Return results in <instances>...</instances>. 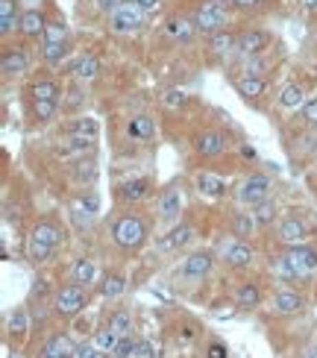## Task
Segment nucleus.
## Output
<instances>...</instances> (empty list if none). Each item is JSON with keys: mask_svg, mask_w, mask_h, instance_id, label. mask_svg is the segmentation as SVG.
<instances>
[{"mask_svg": "<svg viewBox=\"0 0 317 358\" xmlns=\"http://www.w3.org/2000/svg\"><path fill=\"white\" fill-rule=\"evenodd\" d=\"M235 91L244 97V100H259L261 94H267V80L265 77H250V74H244V77L235 80Z\"/></svg>", "mask_w": 317, "mask_h": 358, "instance_id": "nucleus-23", "label": "nucleus"}, {"mask_svg": "<svg viewBox=\"0 0 317 358\" xmlns=\"http://www.w3.org/2000/svg\"><path fill=\"white\" fill-rule=\"evenodd\" d=\"M267 197H270V177H265V173H250L247 179H241V186H238V200L250 205V209L265 203Z\"/></svg>", "mask_w": 317, "mask_h": 358, "instance_id": "nucleus-7", "label": "nucleus"}, {"mask_svg": "<svg viewBox=\"0 0 317 358\" xmlns=\"http://www.w3.org/2000/svg\"><path fill=\"white\" fill-rule=\"evenodd\" d=\"M127 291V279L121 273H106V279L100 282V297L106 300H118Z\"/></svg>", "mask_w": 317, "mask_h": 358, "instance_id": "nucleus-35", "label": "nucleus"}, {"mask_svg": "<svg viewBox=\"0 0 317 358\" xmlns=\"http://www.w3.org/2000/svg\"><path fill=\"white\" fill-rule=\"evenodd\" d=\"M305 309V297L300 291H291V288H282L273 294V311L276 314H300Z\"/></svg>", "mask_w": 317, "mask_h": 358, "instance_id": "nucleus-18", "label": "nucleus"}, {"mask_svg": "<svg viewBox=\"0 0 317 358\" xmlns=\"http://www.w3.org/2000/svg\"><path fill=\"white\" fill-rule=\"evenodd\" d=\"M94 279H97V267H94L91 258H76L74 267H71V282H76V285H83V288H89Z\"/></svg>", "mask_w": 317, "mask_h": 358, "instance_id": "nucleus-30", "label": "nucleus"}, {"mask_svg": "<svg viewBox=\"0 0 317 358\" xmlns=\"http://www.w3.org/2000/svg\"><path fill=\"white\" fill-rule=\"evenodd\" d=\"M6 358H18V355H6Z\"/></svg>", "mask_w": 317, "mask_h": 358, "instance_id": "nucleus-56", "label": "nucleus"}, {"mask_svg": "<svg viewBox=\"0 0 317 358\" xmlns=\"http://www.w3.org/2000/svg\"><path fill=\"white\" fill-rule=\"evenodd\" d=\"M62 244V230L53 221H39L27 238V256L32 265H45Z\"/></svg>", "mask_w": 317, "mask_h": 358, "instance_id": "nucleus-1", "label": "nucleus"}, {"mask_svg": "<svg viewBox=\"0 0 317 358\" xmlns=\"http://www.w3.org/2000/svg\"><path fill=\"white\" fill-rule=\"evenodd\" d=\"M65 45H41V59H45L47 65H62L65 59Z\"/></svg>", "mask_w": 317, "mask_h": 358, "instance_id": "nucleus-42", "label": "nucleus"}, {"mask_svg": "<svg viewBox=\"0 0 317 358\" xmlns=\"http://www.w3.org/2000/svg\"><path fill=\"white\" fill-rule=\"evenodd\" d=\"M191 241H194V226L179 223V226H173V230L168 232V238L162 241V247H165V249H182V247H188Z\"/></svg>", "mask_w": 317, "mask_h": 358, "instance_id": "nucleus-29", "label": "nucleus"}, {"mask_svg": "<svg viewBox=\"0 0 317 358\" xmlns=\"http://www.w3.org/2000/svg\"><path fill=\"white\" fill-rule=\"evenodd\" d=\"M194 186H197V191H200L203 197H212V200H221L223 194H226V179L217 177V173H212V170H200V173H197Z\"/></svg>", "mask_w": 317, "mask_h": 358, "instance_id": "nucleus-17", "label": "nucleus"}, {"mask_svg": "<svg viewBox=\"0 0 317 358\" xmlns=\"http://www.w3.org/2000/svg\"><path fill=\"white\" fill-rule=\"evenodd\" d=\"M97 3H100V6L106 9V12H112V9H115L118 3H121V0H97Z\"/></svg>", "mask_w": 317, "mask_h": 358, "instance_id": "nucleus-52", "label": "nucleus"}, {"mask_svg": "<svg viewBox=\"0 0 317 358\" xmlns=\"http://www.w3.org/2000/svg\"><path fill=\"white\" fill-rule=\"evenodd\" d=\"M27 326H30L27 311H24V309H18V311L12 314V317H9V332H12V335H24Z\"/></svg>", "mask_w": 317, "mask_h": 358, "instance_id": "nucleus-44", "label": "nucleus"}, {"mask_svg": "<svg viewBox=\"0 0 317 358\" xmlns=\"http://www.w3.org/2000/svg\"><path fill=\"white\" fill-rule=\"evenodd\" d=\"M39 358H62V355H53V353H45V350H41V355Z\"/></svg>", "mask_w": 317, "mask_h": 358, "instance_id": "nucleus-55", "label": "nucleus"}, {"mask_svg": "<svg viewBox=\"0 0 317 358\" xmlns=\"http://www.w3.org/2000/svg\"><path fill=\"white\" fill-rule=\"evenodd\" d=\"M147 21V9L138 6L135 0H121L112 12H109V30L118 32V36H133L144 27Z\"/></svg>", "mask_w": 317, "mask_h": 358, "instance_id": "nucleus-4", "label": "nucleus"}, {"mask_svg": "<svg viewBox=\"0 0 317 358\" xmlns=\"http://www.w3.org/2000/svg\"><path fill=\"white\" fill-rule=\"evenodd\" d=\"M282 273L300 282H309L317 276V249L309 244H297L288 247L282 256Z\"/></svg>", "mask_w": 317, "mask_h": 358, "instance_id": "nucleus-3", "label": "nucleus"}, {"mask_svg": "<svg viewBox=\"0 0 317 358\" xmlns=\"http://www.w3.org/2000/svg\"><path fill=\"white\" fill-rule=\"evenodd\" d=\"M265 0H232L235 9H241V12H250V9H259Z\"/></svg>", "mask_w": 317, "mask_h": 358, "instance_id": "nucleus-48", "label": "nucleus"}, {"mask_svg": "<svg viewBox=\"0 0 317 358\" xmlns=\"http://www.w3.org/2000/svg\"><path fill=\"white\" fill-rule=\"evenodd\" d=\"M147 223L141 214H121L115 223H112V241L127 249V253H135V249H141L147 244Z\"/></svg>", "mask_w": 317, "mask_h": 358, "instance_id": "nucleus-2", "label": "nucleus"}, {"mask_svg": "<svg viewBox=\"0 0 317 358\" xmlns=\"http://www.w3.org/2000/svg\"><path fill=\"white\" fill-rule=\"evenodd\" d=\"M56 112H59V100H30V115L36 118L39 124L53 121Z\"/></svg>", "mask_w": 317, "mask_h": 358, "instance_id": "nucleus-33", "label": "nucleus"}, {"mask_svg": "<svg viewBox=\"0 0 317 358\" xmlns=\"http://www.w3.org/2000/svg\"><path fill=\"white\" fill-rule=\"evenodd\" d=\"M267 47H270V32L265 30L238 32V56H261Z\"/></svg>", "mask_w": 317, "mask_h": 358, "instance_id": "nucleus-10", "label": "nucleus"}, {"mask_svg": "<svg viewBox=\"0 0 317 358\" xmlns=\"http://www.w3.org/2000/svg\"><path fill=\"white\" fill-rule=\"evenodd\" d=\"M300 118L309 126H317V97H311V100H305V106L300 109Z\"/></svg>", "mask_w": 317, "mask_h": 358, "instance_id": "nucleus-46", "label": "nucleus"}, {"mask_svg": "<svg viewBox=\"0 0 317 358\" xmlns=\"http://www.w3.org/2000/svg\"><path fill=\"white\" fill-rule=\"evenodd\" d=\"M276 214H279V205L273 203L270 197H267L265 203L253 205V218H256V223H259V226H270L273 221H276Z\"/></svg>", "mask_w": 317, "mask_h": 358, "instance_id": "nucleus-37", "label": "nucleus"}, {"mask_svg": "<svg viewBox=\"0 0 317 358\" xmlns=\"http://www.w3.org/2000/svg\"><path fill=\"white\" fill-rule=\"evenodd\" d=\"M253 258H256L253 247H250L247 241H238V238L226 247V253H223L226 267H232V270H247L250 265H253Z\"/></svg>", "mask_w": 317, "mask_h": 358, "instance_id": "nucleus-14", "label": "nucleus"}, {"mask_svg": "<svg viewBox=\"0 0 317 358\" xmlns=\"http://www.w3.org/2000/svg\"><path fill=\"white\" fill-rule=\"evenodd\" d=\"M300 9H303V12H309V15H314L317 12V0H300Z\"/></svg>", "mask_w": 317, "mask_h": 358, "instance_id": "nucleus-50", "label": "nucleus"}, {"mask_svg": "<svg viewBox=\"0 0 317 358\" xmlns=\"http://www.w3.org/2000/svg\"><path fill=\"white\" fill-rule=\"evenodd\" d=\"M194 150L203 159H217L226 150V135L221 129H203V133L194 135Z\"/></svg>", "mask_w": 317, "mask_h": 358, "instance_id": "nucleus-9", "label": "nucleus"}, {"mask_svg": "<svg viewBox=\"0 0 317 358\" xmlns=\"http://www.w3.org/2000/svg\"><path fill=\"white\" fill-rule=\"evenodd\" d=\"M45 30H47V18H45V12H41V9L30 6V9H24V12H21V27H18V32H21L24 38H45Z\"/></svg>", "mask_w": 317, "mask_h": 358, "instance_id": "nucleus-11", "label": "nucleus"}, {"mask_svg": "<svg viewBox=\"0 0 317 358\" xmlns=\"http://www.w3.org/2000/svg\"><path fill=\"white\" fill-rule=\"evenodd\" d=\"M168 32H171L173 41H179V45H188V41L194 38V32H197V24H194V18L173 15V18L168 21Z\"/></svg>", "mask_w": 317, "mask_h": 358, "instance_id": "nucleus-24", "label": "nucleus"}, {"mask_svg": "<svg viewBox=\"0 0 317 358\" xmlns=\"http://www.w3.org/2000/svg\"><path fill=\"white\" fill-rule=\"evenodd\" d=\"M165 103H168V106H185V103H188V97H185L182 91H168Z\"/></svg>", "mask_w": 317, "mask_h": 358, "instance_id": "nucleus-49", "label": "nucleus"}, {"mask_svg": "<svg viewBox=\"0 0 317 358\" xmlns=\"http://www.w3.org/2000/svg\"><path fill=\"white\" fill-rule=\"evenodd\" d=\"M206 355H209V358H229V350H226V344L215 341V344H209V350H206Z\"/></svg>", "mask_w": 317, "mask_h": 358, "instance_id": "nucleus-47", "label": "nucleus"}, {"mask_svg": "<svg viewBox=\"0 0 317 358\" xmlns=\"http://www.w3.org/2000/svg\"><path fill=\"white\" fill-rule=\"evenodd\" d=\"M133 358H162V346L156 341H150V338H138Z\"/></svg>", "mask_w": 317, "mask_h": 358, "instance_id": "nucleus-40", "label": "nucleus"}, {"mask_svg": "<svg viewBox=\"0 0 317 358\" xmlns=\"http://www.w3.org/2000/svg\"><path fill=\"white\" fill-rule=\"evenodd\" d=\"M229 3H232V0H229Z\"/></svg>", "mask_w": 317, "mask_h": 358, "instance_id": "nucleus-57", "label": "nucleus"}, {"mask_svg": "<svg viewBox=\"0 0 317 358\" xmlns=\"http://www.w3.org/2000/svg\"><path fill=\"white\" fill-rule=\"evenodd\" d=\"M21 27V12H18V0H0V36H12Z\"/></svg>", "mask_w": 317, "mask_h": 358, "instance_id": "nucleus-22", "label": "nucleus"}, {"mask_svg": "<svg viewBox=\"0 0 317 358\" xmlns=\"http://www.w3.org/2000/svg\"><path fill=\"white\" fill-rule=\"evenodd\" d=\"M259 230V223L253 218V212H235L232 214V235L238 241H247V238H253Z\"/></svg>", "mask_w": 317, "mask_h": 358, "instance_id": "nucleus-28", "label": "nucleus"}, {"mask_svg": "<svg viewBox=\"0 0 317 358\" xmlns=\"http://www.w3.org/2000/svg\"><path fill=\"white\" fill-rule=\"evenodd\" d=\"M97 71H100V59H97L94 53H80V56L68 65V74L76 82H91L97 77Z\"/></svg>", "mask_w": 317, "mask_h": 358, "instance_id": "nucleus-13", "label": "nucleus"}, {"mask_svg": "<svg viewBox=\"0 0 317 358\" xmlns=\"http://www.w3.org/2000/svg\"><path fill=\"white\" fill-rule=\"evenodd\" d=\"M209 53L212 56H223V59L238 53V32H232V30L212 32L209 36Z\"/></svg>", "mask_w": 317, "mask_h": 358, "instance_id": "nucleus-20", "label": "nucleus"}, {"mask_svg": "<svg viewBox=\"0 0 317 358\" xmlns=\"http://www.w3.org/2000/svg\"><path fill=\"white\" fill-rule=\"evenodd\" d=\"M241 156H244V159H256V150L247 147V144H241Z\"/></svg>", "mask_w": 317, "mask_h": 358, "instance_id": "nucleus-53", "label": "nucleus"}, {"mask_svg": "<svg viewBox=\"0 0 317 358\" xmlns=\"http://www.w3.org/2000/svg\"><path fill=\"white\" fill-rule=\"evenodd\" d=\"M179 212H182V191L179 188H165L159 194V218L162 221H179Z\"/></svg>", "mask_w": 317, "mask_h": 358, "instance_id": "nucleus-19", "label": "nucleus"}, {"mask_svg": "<svg viewBox=\"0 0 317 358\" xmlns=\"http://www.w3.org/2000/svg\"><path fill=\"white\" fill-rule=\"evenodd\" d=\"M65 41H68V21H65L62 15L47 18V30H45L41 45H65Z\"/></svg>", "mask_w": 317, "mask_h": 358, "instance_id": "nucleus-27", "label": "nucleus"}, {"mask_svg": "<svg viewBox=\"0 0 317 358\" xmlns=\"http://www.w3.org/2000/svg\"><path fill=\"white\" fill-rule=\"evenodd\" d=\"M135 344H138V338H133V335H121V341H118V346H115V358H133L135 355Z\"/></svg>", "mask_w": 317, "mask_h": 358, "instance_id": "nucleus-41", "label": "nucleus"}, {"mask_svg": "<svg viewBox=\"0 0 317 358\" xmlns=\"http://www.w3.org/2000/svg\"><path fill=\"white\" fill-rule=\"evenodd\" d=\"M80 209H85L94 218L97 212H100V197H97V191H89V194H83L80 197Z\"/></svg>", "mask_w": 317, "mask_h": 358, "instance_id": "nucleus-45", "label": "nucleus"}, {"mask_svg": "<svg viewBox=\"0 0 317 358\" xmlns=\"http://www.w3.org/2000/svg\"><path fill=\"white\" fill-rule=\"evenodd\" d=\"M276 238L285 247H297V244H305L309 241V226H305L300 218H285L279 223V230H276Z\"/></svg>", "mask_w": 317, "mask_h": 358, "instance_id": "nucleus-12", "label": "nucleus"}, {"mask_svg": "<svg viewBox=\"0 0 317 358\" xmlns=\"http://www.w3.org/2000/svg\"><path fill=\"white\" fill-rule=\"evenodd\" d=\"M74 179L76 182H91L97 179V161L94 159H80L76 161V168H74Z\"/></svg>", "mask_w": 317, "mask_h": 358, "instance_id": "nucleus-38", "label": "nucleus"}, {"mask_svg": "<svg viewBox=\"0 0 317 358\" xmlns=\"http://www.w3.org/2000/svg\"><path fill=\"white\" fill-rule=\"evenodd\" d=\"M45 353L62 355V358H74V353H76V344L68 338V335L56 332V335H50V338H47V344H45Z\"/></svg>", "mask_w": 317, "mask_h": 358, "instance_id": "nucleus-31", "label": "nucleus"}, {"mask_svg": "<svg viewBox=\"0 0 317 358\" xmlns=\"http://www.w3.org/2000/svg\"><path fill=\"white\" fill-rule=\"evenodd\" d=\"M106 355H109V353H103L94 341H91V344H89V341H85V344H76V353H74V358H106Z\"/></svg>", "mask_w": 317, "mask_h": 358, "instance_id": "nucleus-43", "label": "nucleus"}, {"mask_svg": "<svg viewBox=\"0 0 317 358\" xmlns=\"http://www.w3.org/2000/svg\"><path fill=\"white\" fill-rule=\"evenodd\" d=\"M97 133H100V126H97L94 118H80V121H74L68 126V135L71 138H83V141H89V144L97 138Z\"/></svg>", "mask_w": 317, "mask_h": 358, "instance_id": "nucleus-32", "label": "nucleus"}, {"mask_svg": "<svg viewBox=\"0 0 317 358\" xmlns=\"http://www.w3.org/2000/svg\"><path fill=\"white\" fill-rule=\"evenodd\" d=\"M127 135L133 141H153V135H156V121H153L150 115H133L127 121Z\"/></svg>", "mask_w": 317, "mask_h": 358, "instance_id": "nucleus-21", "label": "nucleus"}, {"mask_svg": "<svg viewBox=\"0 0 317 358\" xmlns=\"http://www.w3.org/2000/svg\"><path fill=\"white\" fill-rule=\"evenodd\" d=\"M276 103L282 106V109H291V112H297V109H303V106H305V89H303L300 82H288L285 89L279 91Z\"/></svg>", "mask_w": 317, "mask_h": 358, "instance_id": "nucleus-25", "label": "nucleus"}, {"mask_svg": "<svg viewBox=\"0 0 317 358\" xmlns=\"http://www.w3.org/2000/svg\"><path fill=\"white\" fill-rule=\"evenodd\" d=\"M0 71H3V77H18V74H27L30 71V56L24 47H9L3 50V56H0Z\"/></svg>", "mask_w": 317, "mask_h": 358, "instance_id": "nucleus-15", "label": "nucleus"}, {"mask_svg": "<svg viewBox=\"0 0 317 358\" xmlns=\"http://www.w3.org/2000/svg\"><path fill=\"white\" fill-rule=\"evenodd\" d=\"M59 85L53 80H36L30 85V100H59Z\"/></svg>", "mask_w": 317, "mask_h": 358, "instance_id": "nucleus-34", "label": "nucleus"}, {"mask_svg": "<svg viewBox=\"0 0 317 358\" xmlns=\"http://www.w3.org/2000/svg\"><path fill=\"white\" fill-rule=\"evenodd\" d=\"M118 341H121V335H118L115 329H109V326H106V329H97V332H94V344L100 346L103 353H115Z\"/></svg>", "mask_w": 317, "mask_h": 358, "instance_id": "nucleus-39", "label": "nucleus"}, {"mask_svg": "<svg viewBox=\"0 0 317 358\" xmlns=\"http://www.w3.org/2000/svg\"><path fill=\"white\" fill-rule=\"evenodd\" d=\"M85 302H89V288L76 285V282H71V285H65L56 291V300H53V309H56L59 317H76Z\"/></svg>", "mask_w": 317, "mask_h": 358, "instance_id": "nucleus-6", "label": "nucleus"}, {"mask_svg": "<svg viewBox=\"0 0 317 358\" xmlns=\"http://www.w3.org/2000/svg\"><path fill=\"white\" fill-rule=\"evenodd\" d=\"M153 191V182L144 179V177H133V179H124L121 186H118V200L124 203H141L144 197H150Z\"/></svg>", "mask_w": 317, "mask_h": 358, "instance_id": "nucleus-16", "label": "nucleus"}, {"mask_svg": "<svg viewBox=\"0 0 317 358\" xmlns=\"http://www.w3.org/2000/svg\"><path fill=\"white\" fill-rule=\"evenodd\" d=\"M311 50L317 53V30H311Z\"/></svg>", "mask_w": 317, "mask_h": 358, "instance_id": "nucleus-54", "label": "nucleus"}, {"mask_svg": "<svg viewBox=\"0 0 317 358\" xmlns=\"http://www.w3.org/2000/svg\"><path fill=\"white\" fill-rule=\"evenodd\" d=\"M212 267H215V253H212V249H197V253H191L182 262L179 273L185 279H191V282H200V279H206L212 273Z\"/></svg>", "mask_w": 317, "mask_h": 358, "instance_id": "nucleus-8", "label": "nucleus"}, {"mask_svg": "<svg viewBox=\"0 0 317 358\" xmlns=\"http://www.w3.org/2000/svg\"><path fill=\"white\" fill-rule=\"evenodd\" d=\"M135 3H138V6H144L147 12H153V9H159V6H162V0H135Z\"/></svg>", "mask_w": 317, "mask_h": 358, "instance_id": "nucleus-51", "label": "nucleus"}, {"mask_svg": "<svg viewBox=\"0 0 317 358\" xmlns=\"http://www.w3.org/2000/svg\"><path fill=\"white\" fill-rule=\"evenodd\" d=\"M109 329H115L118 335H133V314H129L127 309H115L112 314H109Z\"/></svg>", "mask_w": 317, "mask_h": 358, "instance_id": "nucleus-36", "label": "nucleus"}, {"mask_svg": "<svg viewBox=\"0 0 317 358\" xmlns=\"http://www.w3.org/2000/svg\"><path fill=\"white\" fill-rule=\"evenodd\" d=\"M235 306L241 311H253L261 306V288L256 282H244V285L235 291Z\"/></svg>", "mask_w": 317, "mask_h": 358, "instance_id": "nucleus-26", "label": "nucleus"}, {"mask_svg": "<svg viewBox=\"0 0 317 358\" xmlns=\"http://www.w3.org/2000/svg\"><path fill=\"white\" fill-rule=\"evenodd\" d=\"M226 21H229V15H226V6L221 0H203V3L194 9V24H197V32H203V36L226 30Z\"/></svg>", "mask_w": 317, "mask_h": 358, "instance_id": "nucleus-5", "label": "nucleus"}]
</instances>
